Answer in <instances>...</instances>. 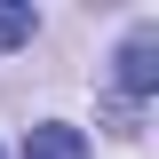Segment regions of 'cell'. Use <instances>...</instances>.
Returning a JSON list of instances; mask_svg holds the SVG:
<instances>
[{"mask_svg":"<svg viewBox=\"0 0 159 159\" xmlns=\"http://www.w3.org/2000/svg\"><path fill=\"white\" fill-rule=\"evenodd\" d=\"M151 88H159V32L135 24V32L119 40V96L135 103V96H151Z\"/></svg>","mask_w":159,"mask_h":159,"instance_id":"6da1fadb","label":"cell"},{"mask_svg":"<svg viewBox=\"0 0 159 159\" xmlns=\"http://www.w3.org/2000/svg\"><path fill=\"white\" fill-rule=\"evenodd\" d=\"M24 159H88V143H80V127H64V119H40L32 135H24Z\"/></svg>","mask_w":159,"mask_h":159,"instance_id":"7a4b0ae2","label":"cell"},{"mask_svg":"<svg viewBox=\"0 0 159 159\" xmlns=\"http://www.w3.org/2000/svg\"><path fill=\"white\" fill-rule=\"evenodd\" d=\"M32 8H8V0H0V48H24V40H32Z\"/></svg>","mask_w":159,"mask_h":159,"instance_id":"3957f363","label":"cell"}]
</instances>
